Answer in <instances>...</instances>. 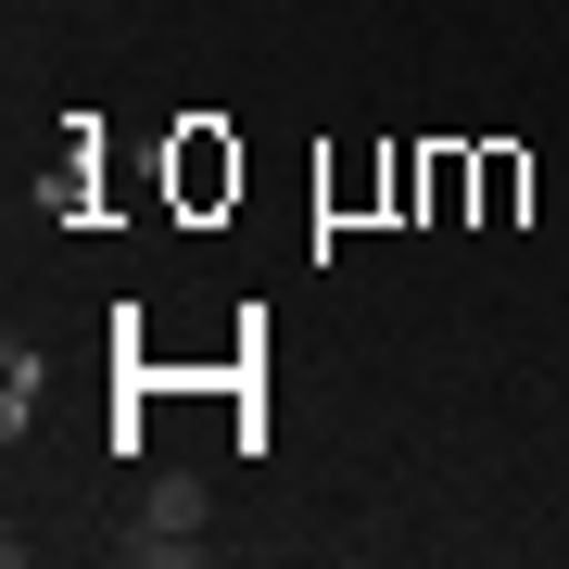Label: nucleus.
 <instances>
[{
    "mask_svg": "<svg viewBox=\"0 0 569 569\" xmlns=\"http://www.w3.org/2000/svg\"><path fill=\"white\" fill-rule=\"evenodd\" d=\"M203 507H216V493L190 481V468H164L152 507H140V531H127V557H152V569H203Z\"/></svg>",
    "mask_w": 569,
    "mask_h": 569,
    "instance_id": "obj_1",
    "label": "nucleus"
},
{
    "mask_svg": "<svg viewBox=\"0 0 569 569\" xmlns=\"http://www.w3.org/2000/svg\"><path fill=\"white\" fill-rule=\"evenodd\" d=\"M39 418V355H0V430Z\"/></svg>",
    "mask_w": 569,
    "mask_h": 569,
    "instance_id": "obj_2",
    "label": "nucleus"
}]
</instances>
